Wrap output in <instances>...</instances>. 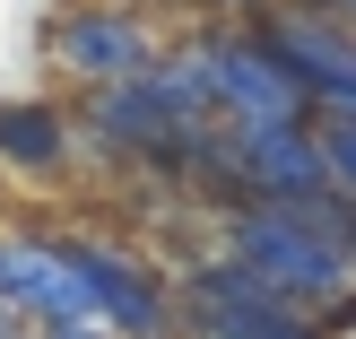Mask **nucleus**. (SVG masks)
Segmentation results:
<instances>
[{
  "label": "nucleus",
  "instance_id": "nucleus-1",
  "mask_svg": "<svg viewBox=\"0 0 356 339\" xmlns=\"http://www.w3.org/2000/svg\"><path fill=\"white\" fill-rule=\"evenodd\" d=\"M218 253L243 261L270 296H287L313 322H330V313L356 305V261L305 218V209H226L218 218Z\"/></svg>",
  "mask_w": 356,
  "mask_h": 339
},
{
  "label": "nucleus",
  "instance_id": "nucleus-2",
  "mask_svg": "<svg viewBox=\"0 0 356 339\" xmlns=\"http://www.w3.org/2000/svg\"><path fill=\"white\" fill-rule=\"evenodd\" d=\"M52 244H61L70 278H79L87 322H104L113 339H183V296L139 244L96 235V226H52Z\"/></svg>",
  "mask_w": 356,
  "mask_h": 339
},
{
  "label": "nucleus",
  "instance_id": "nucleus-3",
  "mask_svg": "<svg viewBox=\"0 0 356 339\" xmlns=\"http://www.w3.org/2000/svg\"><path fill=\"white\" fill-rule=\"evenodd\" d=\"M183 52H191V70H200V87H209L226 131H296V122H313L305 87L287 79V61L252 26H191Z\"/></svg>",
  "mask_w": 356,
  "mask_h": 339
},
{
  "label": "nucleus",
  "instance_id": "nucleus-4",
  "mask_svg": "<svg viewBox=\"0 0 356 339\" xmlns=\"http://www.w3.org/2000/svg\"><path fill=\"white\" fill-rule=\"evenodd\" d=\"M44 52H52V70H61L70 87L104 96V87L148 79V70L165 61V35H156L148 9H122V0H79V9H61V17L44 26Z\"/></svg>",
  "mask_w": 356,
  "mask_h": 339
},
{
  "label": "nucleus",
  "instance_id": "nucleus-5",
  "mask_svg": "<svg viewBox=\"0 0 356 339\" xmlns=\"http://www.w3.org/2000/svg\"><path fill=\"white\" fill-rule=\"evenodd\" d=\"M0 305H9L26 331H44V322H87L79 278H70L52 226H0Z\"/></svg>",
  "mask_w": 356,
  "mask_h": 339
},
{
  "label": "nucleus",
  "instance_id": "nucleus-6",
  "mask_svg": "<svg viewBox=\"0 0 356 339\" xmlns=\"http://www.w3.org/2000/svg\"><path fill=\"white\" fill-rule=\"evenodd\" d=\"M79 157V131L52 96H0V166L9 174H61Z\"/></svg>",
  "mask_w": 356,
  "mask_h": 339
},
{
  "label": "nucleus",
  "instance_id": "nucleus-7",
  "mask_svg": "<svg viewBox=\"0 0 356 339\" xmlns=\"http://www.w3.org/2000/svg\"><path fill=\"white\" fill-rule=\"evenodd\" d=\"M322 166H330V191L356 200V131H322Z\"/></svg>",
  "mask_w": 356,
  "mask_h": 339
},
{
  "label": "nucleus",
  "instance_id": "nucleus-8",
  "mask_svg": "<svg viewBox=\"0 0 356 339\" xmlns=\"http://www.w3.org/2000/svg\"><path fill=\"white\" fill-rule=\"evenodd\" d=\"M183 9H200V17H243V26H261V17H270V0H183Z\"/></svg>",
  "mask_w": 356,
  "mask_h": 339
},
{
  "label": "nucleus",
  "instance_id": "nucleus-9",
  "mask_svg": "<svg viewBox=\"0 0 356 339\" xmlns=\"http://www.w3.org/2000/svg\"><path fill=\"white\" fill-rule=\"evenodd\" d=\"M35 339H113V331H104V322H44Z\"/></svg>",
  "mask_w": 356,
  "mask_h": 339
},
{
  "label": "nucleus",
  "instance_id": "nucleus-10",
  "mask_svg": "<svg viewBox=\"0 0 356 339\" xmlns=\"http://www.w3.org/2000/svg\"><path fill=\"white\" fill-rule=\"evenodd\" d=\"M305 9H322V17H339V26H356V0H305Z\"/></svg>",
  "mask_w": 356,
  "mask_h": 339
},
{
  "label": "nucleus",
  "instance_id": "nucleus-11",
  "mask_svg": "<svg viewBox=\"0 0 356 339\" xmlns=\"http://www.w3.org/2000/svg\"><path fill=\"white\" fill-rule=\"evenodd\" d=\"M0 339H35V331H26V322H17V313H9V305H0Z\"/></svg>",
  "mask_w": 356,
  "mask_h": 339
},
{
  "label": "nucleus",
  "instance_id": "nucleus-12",
  "mask_svg": "<svg viewBox=\"0 0 356 339\" xmlns=\"http://www.w3.org/2000/svg\"><path fill=\"white\" fill-rule=\"evenodd\" d=\"M122 9H148V0H122Z\"/></svg>",
  "mask_w": 356,
  "mask_h": 339
}]
</instances>
